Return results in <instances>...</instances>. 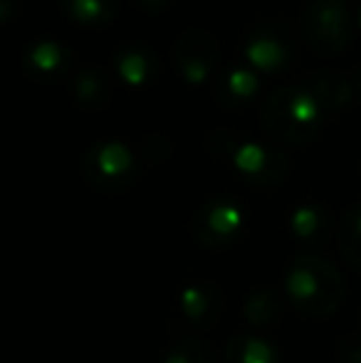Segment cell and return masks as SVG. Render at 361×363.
<instances>
[{"instance_id": "cell-1", "label": "cell", "mask_w": 361, "mask_h": 363, "mask_svg": "<svg viewBox=\"0 0 361 363\" xmlns=\"http://www.w3.org/2000/svg\"><path fill=\"white\" fill-rule=\"evenodd\" d=\"M284 291L299 314L327 319L342 306L344 279L329 259L319 255H302L289 267Z\"/></svg>"}, {"instance_id": "cell-2", "label": "cell", "mask_w": 361, "mask_h": 363, "mask_svg": "<svg viewBox=\"0 0 361 363\" xmlns=\"http://www.w3.org/2000/svg\"><path fill=\"white\" fill-rule=\"evenodd\" d=\"M262 124L274 139L287 144H307L322 124V104L312 89L282 86L262 104Z\"/></svg>"}, {"instance_id": "cell-3", "label": "cell", "mask_w": 361, "mask_h": 363, "mask_svg": "<svg viewBox=\"0 0 361 363\" xmlns=\"http://www.w3.org/2000/svg\"><path fill=\"white\" fill-rule=\"evenodd\" d=\"M304 38L317 52L339 55L349 45V15L342 0H312L302 15Z\"/></svg>"}, {"instance_id": "cell-4", "label": "cell", "mask_w": 361, "mask_h": 363, "mask_svg": "<svg viewBox=\"0 0 361 363\" xmlns=\"http://www.w3.org/2000/svg\"><path fill=\"white\" fill-rule=\"evenodd\" d=\"M136 163L131 151L119 141L94 146L84 158V176L101 191H121L134 181Z\"/></svg>"}, {"instance_id": "cell-5", "label": "cell", "mask_w": 361, "mask_h": 363, "mask_svg": "<svg viewBox=\"0 0 361 363\" xmlns=\"http://www.w3.org/2000/svg\"><path fill=\"white\" fill-rule=\"evenodd\" d=\"M243 228V213L235 203L231 201H208L196 211L191 223L193 238L203 247H226L240 235Z\"/></svg>"}, {"instance_id": "cell-6", "label": "cell", "mask_w": 361, "mask_h": 363, "mask_svg": "<svg viewBox=\"0 0 361 363\" xmlns=\"http://www.w3.org/2000/svg\"><path fill=\"white\" fill-rule=\"evenodd\" d=\"M216 43L206 33H188L186 38L176 45V65L181 74L191 84H201L208 79L213 65H216Z\"/></svg>"}, {"instance_id": "cell-7", "label": "cell", "mask_w": 361, "mask_h": 363, "mask_svg": "<svg viewBox=\"0 0 361 363\" xmlns=\"http://www.w3.org/2000/svg\"><path fill=\"white\" fill-rule=\"evenodd\" d=\"M221 306V294L206 282L188 284L179 296V309L188 319V324H213Z\"/></svg>"}, {"instance_id": "cell-8", "label": "cell", "mask_w": 361, "mask_h": 363, "mask_svg": "<svg viewBox=\"0 0 361 363\" xmlns=\"http://www.w3.org/2000/svg\"><path fill=\"white\" fill-rule=\"evenodd\" d=\"M233 161H235L238 171L243 176L252 178L257 183H274L279 181V158H272L270 151H265L260 144H252V141H245L238 148H233Z\"/></svg>"}, {"instance_id": "cell-9", "label": "cell", "mask_w": 361, "mask_h": 363, "mask_svg": "<svg viewBox=\"0 0 361 363\" xmlns=\"http://www.w3.org/2000/svg\"><path fill=\"white\" fill-rule=\"evenodd\" d=\"M223 363H279L277 349L257 336H235L226 344Z\"/></svg>"}, {"instance_id": "cell-10", "label": "cell", "mask_w": 361, "mask_h": 363, "mask_svg": "<svg viewBox=\"0 0 361 363\" xmlns=\"http://www.w3.org/2000/svg\"><path fill=\"white\" fill-rule=\"evenodd\" d=\"M329 230H332V223H329L327 213L317 206H302L294 211L292 216V233L297 240H302V245L307 247H317V245H324L329 238Z\"/></svg>"}, {"instance_id": "cell-11", "label": "cell", "mask_w": 361, "mask_h": 363, "mask_svg": "<svg viewBox=\"0 0 361 363\" xmlns=\"http://www.w3.org/2000/svg\"><path fill=\"white\" fill-rule=\"evenodd\" d=\"M245 57L252 67L260 72H277L287 65V48L279 40L267 38V35H257L245 45Z\"/></svg>"}, {"instance_id": "cell-12", "label": "cell", "mask_w": 361, "mask_h": 363, "mask_svg": "<svg viewBox=\"0 0 361 363\" xmlns=\"http://www.w3.org/2000/svg\"><path fill=\"white\" fill-rule=\"evenodd\" d=\"M62 8L77 23L99 25L109 23L116 13V0H62Z\"/></svg>"}, {"instance_id": "cell-13", "label": "cell", "mask_w": 361, "mask_h": 363, "mask_svg": "<svg viewBox=\"0 0 361 363\" xmlns=\"http://www.w3.org/2000/svg\"><path fill=\"white\" fill-rule=\"evenodd\" d=\"M116 72L131 86H139L154 74V57L146 50H126L116 60Z\"/></svg>"}, {"instance_id": "cell-14", "label": "cell", "mask_w": 361, "mask_h": 363, "mask_svg": "<svg viewBox=\"0 0 361 363\" xmlns=\"http://www.w3.org/2000/svg\"><path fill=\"white\" fill-rule=\"evenodd\" d=\"M28 62L35 72H40L45 77H55V74H60V69L65 72L67 50H65L62 45L52 43V40H45V43H38L33 50H30Z\"/></svg>"}, {"instance_id": "cell-15", "label": "cell", "mask_w": 361, "mask_h": 363, "mask_svg": "<svg viewBox=\"0 0 361 363\" xmlns=\"http://www.w3.org/2000/svg\"><path fill=\"white\" fill-rule=\"evenodd\" d=\"M314 96L319 99V104L327 109H337V106L347 104L352 99V84L342 77V72H322L317 79V91Z\"/></svg>"}, {"instance_id": "cell-16", "label": "cell", "mask_w": 361, "mask_h": 363, "mask_svg": "<svg viewBox=\"0 0 361 363\" xmlns=\"http://www.w3.org/2000/svg\"><path fill=\"white\" fill-rule=\"evenodd\" d=\"M164 363H218L213 349L206 341L198 339H181L169 349Z\"/></svg>"}, {"instance_id": "cell-17", "label": "cell", "mask_w": 361, "mask_h": 363, "mask_svg": "<svg viewBox=\"0 0 361 363\" xmlns=\"http://www.w3.org/2000/svg\"><path fill=\"white\" fill-rule=\"evenodd\" d=\"M339 238H342V250L347 259L354 267H361V208L347 213Z\"/></svg>"}, {"instance_id": "cell-18", "label": "cell", "mask_w": 361, "mask_h": 363, "mask_svg": "<svg viewBox=\"0 0 361 363\" xmlns=\"http://www.w3.org/2000/svg\"><path fill=\"white\" fill-rule=\"evenodd\" d=\"M245 314L250 324H272L279 314H282V304L272 291H257L248 299Z\"/></svg>"}, {"instance_id": "cell-19", "label": "cell", "mask_w": 361, "mask_h": 363, "mask_svg": "<svg viewBox=\"0 0 361 363\" xmlns=\"http://www.w3.org/2000/svg\"><path fill=\"white\" fill-rule=\"evenodd\" d=\"M74 94H77V99L87 101V104H99V101L106 99V94H109V86H106L104 77L99 72L84 69V72H79L77 79H74Z\"/></svg>"}, {"instance_id": "cell-20", "label": "cell", "mask_w": 361, "mask_h": 363, "mask_svg": "<svg viewBox=\"0 0 361 363\" xmlns=\"http://www.w3.org/2000/svg\"><path fill=\"white\" fill-rule=\"evenodd\" d=\"M257 86H260V82H257L255 72H250V69H235L228 77V91L233 96H240V99H250L257 91Z\"/></svg>"}, {"instance_id": "cell-21", "label": "cell", "mask_w": 361, "mask_h": 363, "mask_svg": "<svg viewBox=\"0 0 361 363\" xmlns=\"http://www.w3.org/2000/svg\"><path fill=\"white\" fill-rule=\"evenodd\" d=\"M136 3H139L144 10H149V13H161L171 0H136Z\"/></svg>"}, {"instance_id": "cell-22", "label": "cell", "mask_w": 361, "mask_h": 363, "mask_svg": "<svg viewBox=\"0 0 361 363\" xmlns=\"http://www.w3.org/2000/svg\"><path fill=\"white\" fill-rule=\"evenodd\" d=\"M13 10H15V0H0V23L8 20L13 15Z\"/></svg>"}, {"instance_id": "cell-23", "label": "cell", "mask_w": 361, "mask_h": 363, "mask_svg": "<svg viewBox=\"0 0 361 363\" xmlns=\"http://www.w3.org/2000/svg\"><path fill=\"white\" fill-rule=\"evenodd\" d=\"M359 28H361V13H359Z\"/></svg>"}, {"instance_id": "cell-24", "label": "cell", "mask_w": 361, "mask_h": 363, "mask_svg": "<svg viewBox=\"0 0 361 363\" xmlns=\"http://www.w3.org/2000/svg\"><path fill=\"white\" fill-rule=\"evenodd\" d=\"M359 89H361V74H359Z\"/></svg>"}, {"instance_id": "cell-25", "label": "cell", "mask_w": 361, "mask_h": 363, "mask_svg": "<svg viewBox=\"0 0 361 363\" xmlns=\"http://www.w3.org/2000/svg\"><path fill=\"white\" fill-rule=\"evenodd\" d=\"M342 3H344V0H342Z\"/></svg>"}]
</instances>
